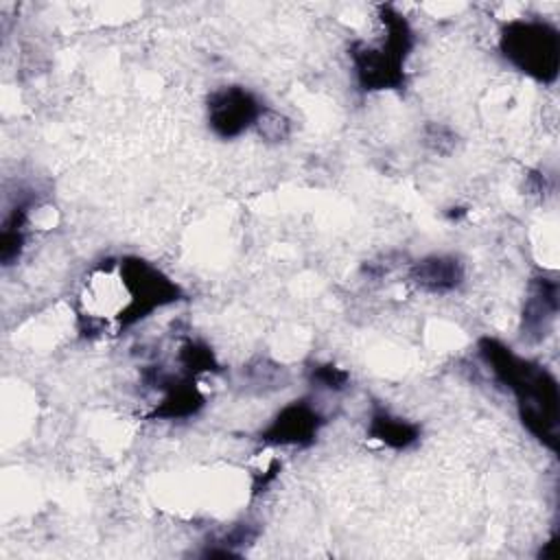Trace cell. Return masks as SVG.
Segmentation results:
<instances>
[{
    "mask_svg": "<svg viewBox=\"0 0 560 560\" xmlns=\"http://www.w3.org/2000/svg\"><path fill=\"white\" fill-rule=\"evenodd\" d=\"M479 354L494 378L514 394L523 427L545 446L556 451L560 394L553 374L490 337L481 339Z\"/></svg>",
    "mask_w": 560,
    "mask_h": 560,
    "instance_id": "obj_1",
    "label": "cell"
},
{
    "mask_svg": "<svg viewBox=\"0 0 560 560\" xmlns=\"http://www.w3.org/2000/svg\"><path fill=\"white\" fill-rule=\"evenodd\" d=\"M378 20L385 28L378 44L354 42L350 46L352 72L363 92L400 90L407 83L405 61L413 48V28L392 4L378 7Z\"/></svg>",
    "mask_w": 560,
    "mask_h": 560,
    "instance_id": "obj_2",
    "label": "cell"
},
{
    "mask_svg": "<svg viewBox=\"0 0 560 560\" xmlns=\"http://www.w3.org/2000/svg\"><path fill=\"white\" fill-rule=\"evenodd\" d=\"M503 59L523 74L553 83L560 68V35L553 24L536 18L510 20L499 35Z\"/></svg>",
    "mask_w": 560,
    "mask_h": 560,
    "instance_id": "obj_3",
    "label": "cell"
},
{
    "mask_svg": "<svg viewBox=\"0 0 560 560\" xmlns=\"http://www.w3.org/2000/svg\"><path fill=\"white\" fill-rule=\"evenodd\" d=\"M118 278L127 302L116 315L118 326L127 328L142 322L153 311L179 300V287L160 267L138 256H125L118 262Z\"/></svg>",
    "mask_w": 560,
    "mask_h": 560,
    "instance_id": "obj_4",
    "label": "cell"
},
{
    "mask_svg": "<svg viewBox=\"0 0 560 560\" xmlns=\"http://www.w3.org/2000/svg\"><path fill=\"white\" fill-rule=\"evenodd\" d=\"M265 105L254 92L241 85H225L210 92L206 103L208 127L217 138L232 140L256 127Z\"/></svg>",
    "mask_w": 560,
    "mask_h": 560,
    "instance_id": "obj_5",
    "label": "cell"
},
{
    "mask_svg": "<svg viewBox=\"0 0 560 560\" xmlns=\"http://www.w3.org/2000/svg\"><path fill=\"white\" fill-rule=\"evenodd\" d=\"M324 416L306 398L284 405L273 420L260 431V440L273 446L304 448L317 440Z\"/></svg>",
    "mask_w": 560,
    "mask_h": 560,
    "instance_id": "obj_6",
    "label": "cell"
},
{
    "mask_svg": "<svg viewBox=\"0 0 560 560\" xmlns=\"http://www.w3.org/2000/svg\"><path fill=\"white\" fill-rule=\"evenodd\" d=\"M409 280L424 293L444 295L464 282V265L448 254H431L409 267Z\"/></svg>",
    "mask_w": 560,
    "mask_h": 560,
    "instance_id": "obj_7",
    "label": "cell"
},
{
    "mask_svg": "<svg viewBox=\"0 0 560 560\" xmlns=\"http://www.w3.org/2000/svg\"><path fill=\"white\" fill-rule=\"evenodd\" d=\"M558 313V282L547 276L532 280L523 304V335L529 339H542Z\"/></svg>",
    "mask_w": 560,
    "mask_h": 560,
    "instance_id": "obj_8",
    "label": "cell"
},
{
    "mask_svg": "<svg viewBox=\"0 0 560 560\" xmlns=\"http://www.w3.org/2000/svg\"><path fill=\"white\" fill-rule=\"evenodd\" d=\"M368 435L387 448L405 451L420 440V427L389 413L387 409H374L368 424Z\"/></svg>",
    "mask_w": 560,
    "mask_h": 560,
    "instance_id": "obj_9",
    "label": "cell"
},
{
    "mask_svg": "<svg viewBox=\"0 0 560 560\" xmlns=\"http://www.w3.org/2000/svg\"><path fill=\"white\" fill-rule=\"evenodd\" d=\"M177 361H179V370L188 376H199L203 372H212L217 370V359H214V352L203 346L201 341H192V339H186L179 350H177Z\"/></svg>",
    "mask_w": 560,
    "mask_h": 560,
    "instance_id": "obj_10",
    "label": "cell"
},
{
    "mask_svg": "<svg viewBox=\"0 0 560 560\" xmlns=\"http://www.w3.org/2000/svg\"><path fill=\"white\" fill-rule=\"evenodd\" d=\"M350 374L343 368H337L332 363H319L311 368V383L317 385L319 389L328 392H341L348 385Z\"/></svg>",
    "mask_w": 560,
    "mask_h": 560,
    "instance_id": "obj_11",
    "label": "cell"
},
{
    "mask_svg": "<svg viewBox=\"0 0 560 560\" xmlns=\"http://www.w3.org/2000/svg\"><path fill=\"white\" fill-rule=\"evenodd\" d=\"M256 129L262 138L273 140V142H282L291 133V122L282 114L265 107V112L260 114V118L256 122Z\"/></svg>",
    "mask_w": 560,
    "mask_h": 560,
    "instance_id": "obj_12",
    "label": "cell"
}]
</instances>
